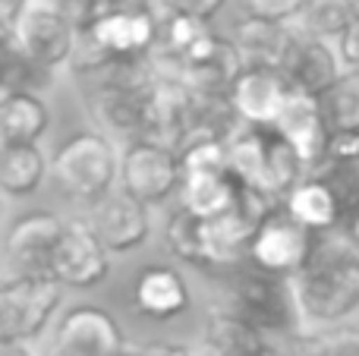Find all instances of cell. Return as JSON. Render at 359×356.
I'll return each instance as SVG.
<instances>
[{
    "label": "cell",
    "mask_w": 359,
    "mask_h": 356,
    "mask_svg": "<svg viewBox=\"0 0 359 356\" xmlns=\"http://www.w3.org/2000/svg\"><path fill=\"white\" fill-rule=\"evenodd\" d=\"M299 334L328 331L359 313V252L341 233L318 240L303 271L290 278Z\"/></svg>",
    "instance_id": "cell-1"
},
{
    "label": "cell",
    "mask_w": 359,
    "mask_h": 356,
    "mask_svg": "<svg viewBox=\"0 0 359 356\" xmlns=\"http://www.w3.org/2000/svg\"><path fill=\"white\" fill-rule=\"evenodd\" d=\"M158 73L151 57H123L114 60L98 76L95 88L88 92V117L95 130L107 132L111 139H139L145 123V107L151 92L158 88Z\"/></svg>",
    "instance_id": "cell-2"
},
{
    "label": "cell",
    "mask_w": 359,
    "mask_h": 356,
    "mask_svg": "<svg viewBox=\"0 0 359 356\" xmlns=\"http://www.w3.org/2000/svg\"><path fill=\"white\" fill-rule=\"evenodd\" d=\"M50 177L76 205H98L120 186V149L107 132L86 130L69 136L50 158Z\"/></svg>",
    "instance_id": "cell-3"
},
{
    "label": "cell",
    "mask_w": 359,
    "mask_h": 356,
    "mask_svg": "<svg viewBox=\"0 0 359 356\" xmlns=\"http://www.w3.org/2000/svg\"><path fill=\"white\" fill-rule=\"evenodd\" d=\"M230 170L236 180L274 196L278 202H284L287 193L309 174L299 151L278 126L252 123H243L230 136Z\"/></svg>",
    "instance_id": "cell-4"
},
{
    "label": "cell",
    "mask_w": 359,
    "mask_h": 356,
    "mask_svg": "<svg viewBox=\"0 0 359 356\" xmlns=\"http://www.w3.org/2000/svg\"><path fill=\"white\" fill-rule=\"evenodd\" d=\"M57 278H6L0 287V338L38 341L63 306Z\"/></svg>",
    "instance_id": "cell-5"
},
{
    "label": "cell",
    "mask_w": 359,
    "mask_h": 356,
    "mask_svg": "<svg viewBox=\"0 0 359 356\" xmlns=\"http://www.w3.org/2000/svg\"><path fill=\"white\" fill-rule=\"evenodd\" d=\"M180 186H183L180 151L142 136L120 145V189L155 208L180 196Z\"/></svg>",
    "instance_id": "cell-6"
},
{
    "label": "cell",
    "mask_w": 359,
    "mask_h": 356,
    "mask_svg": "<svg viewBox=\"0 0 359 356\" xmlns=\"http://www.w3.org/2000/svg\"><path fill=\"white\" fill-rule=\"evenodd\" d=\"M316 246H318L316 231H309L284 205H278L268 214L265 224L255 231L246 259L259 271H268V275H278V278H293L297 271L306 268Z\"/></svg>",
    "instance_id": "cell-7"
},
{
    "label": "cell",
    "mask_w": 359,
    "mask_h": 356,
    "mask_svg": "<svg viewBox=\"0 0 359 356\" xmlns=\"http://www.w3.org/2000/svg\"><path fill=\"white\" fill-rule=\"evenodd\" d=\"M224 303L233 306L236 313H243L246 319H252L268 334H284L299 328V313H297V300H293L290 278H278L255 268L249 275H243L227 290Z\"/></svg>",
    "instance_id": "cell-8"
},
{
    "label": "cell",
    "mask_w": 359,
    "mask_h": 356,
    "mask_svg": "<svg viewBox=\"0 0 359 356\" xmlns=\"http://www.w3.org/2000/svg\"><path fill=\"white\" fill-rule=\"evenodd\" d=\"M67 221L54 212H29L6 231V278H54V252Z\"/></svg>",
    "instance_id": "cell-9"
},
{
    "label": "cell",
    "mask_w": 359,
    "mask_h": 356,
    "mask_svg": "<svg viewBox=\"0 0 359 356\" xmlns=\"http://www.w3.org/2000/svg\"><path fill=\"white\" fill-rule=\"evenodd\" d=\"M111 249L101 243L86 214L67 221L54 252V278L67 290H95L111 278Z\"/></svg>",
    "instance_id": "cell-10"
},
{
    "label": "cell",
    "mask_w": 359,
    "mask_h": 356,
    "mask_svg": "<svg viewBox=\"0 0 359 356\" xmlns=\"http://www.w3.org/2000/svg\"><path fill=\"white\" fill-rule=\"evenodd\" d=\"M126 350L120 322L92 303L69 306L54 328V353L60 356H126Z\"/></svg>",
    "instance_id": "cell-11"
},
{
    "label": "cell",
    "mask_w": 359,
    "mask_h": 356,
    "mask_svg": "<svg viewBox=\"0 0 359 356\" xmlns=\"http://www.w3.org/2000/svg\"><path fill=\"white\" fill-rule=\"evenodd\" d=\"M4 32H16L19 44L54 73L69 67L76 38H79V29L63 16V10L54 0H32V6L19 19L16 29H4Z\"/></svg>",
    "instance_id": "cell-12"
},
{
    "label": "cell",
    "mask_w": 359,
    "mask_h": 356,
    "mask_svg": "<svg viewBox=\"0 0 359 356\" xmlns=\"http://www.w3.org/2000/svg\"><path fill=\"white\" fill-rule=\"evenodd\" d=\"M88 224L101 237V243L111 249V256H130L142 249L151 237V205L139 202L126 189H114L98 205L86 208Z\"/></svg>",
    "instance_id": "cell-13"
},
{
    "label": "cell",
    "mask_w": 359,
    "mask_h": 356,
    "mask_svg": "<svg viewBox=\"0 0 359 356\" xmlns=\"http://www.w3.org/2000/svg\"><path fill=\"white\" fill-rule=\"evenodd\" d=\"M243 67H246V60H243L240 48L233 44V38L227 32L211 29L198 41V48L183 57L177 79L196 95H230Z\"/></svg>",
    "instance_id": "cell-14"
},
{
    "label": "cell",
    "mask_w": 359,
    "mask_h": 356,
    "mask_svg": "<svg viewBox=\"0 0 359 356\" xmlns=\"http://www.w3.org/2000/svg\"><path fill=\"white\" fill-rule=\"evenodd\" d=\"M196 132V92L174 76H161L145 107L142 139L180 151Z\"/></svg>",
    "instance_id": "cell-15"
},
{
    "label": "cell",
    "mask_w": 359,
    "mask_h": 356,
    "mask_svg": "<svg viewBox=\"0 0 359 356\" xmlns=\"http://www.w3.org/2000/svg\"><path fill=\"white\" fill-rule=\"evenodd\" d=\"M290 95L293 85L287 82L284 69L259 67V63H246L240 79L230 88V101H233L236 114L243 117V123L252 126H278Z\"/></svg>",
    "instance_id": "cell-16"
},
{
    "label": "cell",
    "mask_w": 359,
    "mask_h": 356,
    "mask_svg": "<svg viewBox=\"0 0 359 356\" xmlns=\"http://www.w3.org/2000/svg\"><path fill=\"white\" fill-rule=\"evenodd\" d=\"M274 350L268 344V331L252 319L236 313L233 306H211L205 313L198 331V353L202 356H265Z\"/></svg>",
    "instance_id": "cell-17"
},
{
    "label": "cell",
    "mask_w": 359,
    "mask_h": 356,
    "mask_svg": "<svg viewBox=\"0 0 359 356\" xmlns=\"http://www.w3.org/2000/svg\"><path fill=\"white\" fill-rule=\"evenodd\" d=\"M158 29L161 22L155 6H139V10L114 6L88 32L114 60H123V57H151L158 44Z\"/></svg>",
    "instance_id": "cell-18"
},
{
    "label": "cell",
    "mask_w": 359,
    "mask_h": 356,
    "mask_svg": "<svg viewBox=\"0 0 359 356\" xmlns=\"http://www.w3.org/2000/svg\"><path fill=\"white\" fill-rule=\"evenodd\" d=\"M280 69H284L287 82L293 85V92L322 98L341 79L344 63L334 41H322V38H309L297 32V38L290 44V54H287Z\"/></svg>",
    "instance_id": "cell-19"
},
{
    "label": "cell",
    "mask_w": 359,
    "mask_h": 356,
    "mask_svg": "<svg viewBox=\"0 0 359 356\" xmlns=\"http://www.w3.org/2000/svg\"><path fill=\"white\" fill-rule=\"evenodd\" d=\"M278 130L287 136V142L299 151L306 170H318L328 158V142H331V123L325 117L322 98L293 92L287 101L284 114L278 120Z\"/></svg>",
    "instance_id": "cell-20"
},
{
    "label": "cell",
    "mask_w": 359,
    "mask_h": 356,
    "mask_svg": "<svg viewBox=\"0 0 359 356\" xmlns=\"http://www.w3.org/2000/svg\"><path fill=\"white\" fill-rule=\"evenodd\" d=\"M136 313L151 322H170L192 306V290L186 278L170 265H149L139 271L133 287Z\"/></svg>",
    "instance_id": "cell-21"
},
{
    "label": "cell",
    "mask_w": 359,
    "mask_h": 356,
    "mask_svg": "<svg viewBox=\"0 0 359 356\" xmlns=\"http://www.w3.org/2000/svg\"><path fill=\"white\" fill-rule=\"evenodd\" d=\"M227 35L233 38V44L240 48V54L246 63L284 67L287 54H290V44H293V38H297V25L246 13V16L233 19Z\"/></svg>",
    "instance_id": "cell-22"
},
{
    "label": "cell",
    "mask_w": 359,
    "mask_h": 356,
    "mask_svg": "<svg viewBox=\"0 0 359 356\" xmlns=\"http://www.w3.org/2000/svg\"><path fill=\"white\" fill-rule=\"evenodd\" d=\"M280 205L316 233L337 231L344 221L341 199H337V193L331 189V183L325 180V177H318L316 170H309V174L287 193V199L280 202Z\"/></svg>",
    "instance_id": "cell-23"
},
{
    "label": "cell",
    "mask_w": 359,
    "mask_h": 356,
    "mask_svg": "<svg viewBox=\"0 0 359 356\" xmlns=\"http://www.w3.org/2000/svg\"><path fill=\"white\" fill-rule=\"evenodd\" d=\"M50 130V107L41 92L6 88L0 95V142H41Z\"/></svg>",
    "instance_id": "cell-24"
},
{
    "label": "cell",
    "mask_w": 359,
    "mask_h": 356,
    "mask_svg": "<svg viewBox=\"0 0 359 356\" xmlns=\"http://www.w3.org/2000/svg\"><path fill=\"white\" fill-rule=\"evenodd\" d=\"M50 158L41 142H6L0 149V186L10 199H29L44 186Z\"/></svg>",
    "instance_id": "cell-25"
},
{
    "label": "cell",
    "mask_w": 359,
    "mask_h": 356,
    "mask_svg": "<svg viewBox=\"0 0 359 356\" xmlns=\"http://www.w3.org/2000/svg\"><path fill=\"white\" fill-rule=\"evenodd\" d=\"M236 193H240V180L233 177V170H227V174H186L183 186H180V205L198 218L211 221L233 208Z\"/></svg>",
    "instance_id": "cell-26"
},
{
    "label": "cell",
    "mask_w": 359,
    "mask_h": 356,
    "mask_svg": "<svg viewBox=\"0 0 359 356\" xmlns=\"http://www.w3.org/2000/svg\"><path fill=\"white\" fill-rule=\"evenodd\" d=\"M356 19L353 4L350 0H306L303 13L297 16V32L309 38H322V41H334L350 29Z\"/></svg>",
    "instance_id": "cell-27"
},
{
    "label": "cell",
    "mask_w": 359,
    "mask_h": 356,
    "mask_svg": "<svg viewBox=\"0 0 359 356\" xmlns=\"http://www.w3.org/2000/svg\"><path fill=\"white\" fill-rule=\"evenodd\" d=\"M54 69L38 63L29 50L19 44L16 32H4V92L6 88H29V92H41L54 85Z\"/></svg>",
    "instance_id": "cell-28"
},
{
    "label": "cell",
    "mask_w": 359,
    "mask_h": 356,
    "mask_svg": "<svg viewBox=\"0 0 359 356\" xmlns=\"http://www.w3.org/2000/svg\"><path fill=\"white\" fill-rule=\"evenodd\" d=\"M164 243L180 262L192 268H208V252H205V218L186 212L183 205L168 218L164 227Z\"/></svg>",
    "instance_id": "cell-29"
},
{
    "label": "cell",
    "mask_w": 359,
    "mask_h": 356,
    "mask_svg": "<svg viewBox=\"0 0 359 356\" xmlns=\"http://www.w3.org/2000/svg\"><path fill=\"white\" fill-rule=\"evenodd\" d=\"M322 107L331 123V132H344V130L359 132V73L344 69L341 79L322 95Z\"/></svg>",
    "instance_id": "cell-30"
},
{
    "label": "cell",
    "mask_w": 359,
    "mask_h": 356,
    "mask_svg": "<svg viewBox=\"0 0 359 356\" xmlns=\"http://www.w3.org/2000/svg\"><path fill=\"white\" fill-rule=\"evenodd\" d=\"M180 164L186 174H227L230 170V139L192 136L180 149Z\"/></svg>",
    "instance_id": "cell-31"
},
{
    "label": "cell",
    "mask_w": 359,
    "mask_h": 356,
    "mask_svg": "<svg viewBox=\"0 0 359 356\" xmlns=\"http://www.w3.org/2000/svg\"><path fill=\"white\" fill-rule=\"evenodd\" d=\"M290 356H359V328L306 331Z\"/></svg>",
    "instance_id": "cell-32"
},
{
    "label": "cell",
    "mask_w": 359,
    "mask_h": 356,
    "mask_svg": "<svg viewBox=\"0 0 359 356\" xmlns=\"http://www.w3.org/2000/svg\"><path fill=\"white\" fill-rule=\"evenodd\" d=\"M111 63H114V57L101 48L98 38H95L88 29H79V38H76V50H73V60H69V69H73V73H79V76H101L107 67H111Z\"/></svg>",
    "instance_id": "cell-33"
},
{
    "label": "cell",
    "mask_w": 359,
    "mask_h": 356,
    "mask_svg": "<svg viewBox=\"0 0 359 356\" xmlns=\"http://www.w3.org/2000/svg\"><path fill=\"white\" fill-rule=\"evenodd\" d=\"M63 10V16L76 25V29H92L104 13L114 10V0H54Z\"/></svg>",
    "instance_id": "cell-34"
},
{
    "label": "cell",
    "mask_w": 359,
    "mask_h": 356,
    "mask_svg": "<svg viewBox=\"0 0 359 356\" xmlns=\"http://www.w3.org/2000/svg\"><path fill=\"white\" fill-rule=\"evenodd\" d=\"M243 4H246V13H255V16L278 19V22H297L306 0H243Z\"/></svg>",
    "instance_id": "cell-35"
},
{
    "label": "cell",
    "mask_w": 359,
    "mask_h": 356,
    "mask_svg": "<svg viewBox=\"0 0 359 356\" xmlns=\"http://www.w3.org/2000/svg\"><path fill=\"white\" fill-rule=\"evenodd\" d=\"M158 10H170V13H189L198 19H217L227 6V0H155Z\"/></svg>",
    "instance_id": "cell-36"
},
{
    "label": "cell",
    "mask_w": 359,
    "mask_h": 356,
    "mask_svg": "<svg viewBox=\"0 0 359 356\" xmlns=\"http://www.w3.org/2000/svg\"><path fill=\"white\" fill-rule=\"evenodd\" d=\"M325 161H359V132L356 130L331 132L328 158Z\"/></svg>",
    "instance_id": "cell-37"
},
{
    "label": "cell",
    "mask_w": 359,
    "mask_h": 356,
    "mask_svg": "<svg viewBox=\"0 0 359 356\" xmlns=\"http://www.w3.org/2000/svg\"><path fill=\"white\" fill-rule=\"evenodd\" d=\"M337 54H341L344 69H353V73H359V16L350 22V29L337 38Z\"/></svg>",
    "instance_id": "cell-38"
},
{
    "label": "cell",
    "mask_w": 359,
    "mask_h": 356,
    "mask_svg": "<svg viewBox=\"0 0 359 356\" xmlns=\"http://www.w3.org/2000/svg\"><path fill=\"white\" fill-rule=\"evenodd\" d=\"M29 6H32V0H0V25L4 29H16Z\"/></svg>",
    "instance_id": "cell-39"
},
{
    "label": "cell",
    "mask_w": 359,
    "mask_h": 356,
    "mask_svg": "<svg viewBox=\"0 0 359 356\" xmlns=\"http://www.w3.org/2000/svg\"><path fill=\"white\" fill-rule=\"evenodd\" d=\"M142 350H145V356H202L198 350H192V347L174 344V341H151Z\"/></svg>",
    "instance_id": "cell-40"
},
{
    "label": "cell",
    "mask_w": 359,
    "mask_h": 356,
    "mask_svg": "<svg viewBox=\"0 0 359 356\" xmlns=\"http://www.w3.org/2000/svg\"><path fill=\"white\" fill-rule=\"evenodd\" d=\"M0 356H38L35 341H13L0 338Z\"/></svg>",
    "instance_id": "cell-41"
},
{
    "label": "cell",
    "mask_w": 359,
    "mask_h": 356,
    "mask_svg": "<svg viewBox=\"0 0 359 356\" xmlns=\"http://www.w3.org/2000/svg\"><path fill=\"white\" fill-rule=\"evenodd\" d=\"M337 233H341L344 240H347L350 246H353V249L359 252V208L353 214H347V218L341 221V227H337Z\"/></svg>",
    "instance_id": "cell-42"
},
{
    "label": "cell",
    "mask_w": 359,
    "mask_h": 356,
    "mask_svg": "<svg viewBox=\"0 0 359 356\" xmlns=\"http://www.w3.org/2000/svg\"><path fill=\"white\" fill-rule=\"evenodd\" d=\"M114 6H126V10H139V6H155V0H114Z\"/></svg>",
    "instance_id": "cell-43"
},
{
    "label": "cell",
    "mask_w": 359,
    "mask_h": 356,
    "mask_svg": "<svg viewBox=\"0 0 359 356\" xmlns=\"http://www.w3.org/2000/svg\"><path fill=\"white\" fill-rule=\"evenodd\" d=\"M126 356H145V350H142V347H139V350H133V347H130V350H126Z\"/></svg>",
    "instance_id": "cell-44"
},
{
    "label": "cell",
    "mask_w": 359,
    "mask_h": 356,
    "mask_svg": "<svg viewBox=\"0 0 359 356\" xmlns=\"http://www.w3.org/2000/svg\"><path fill=\"white\" fill-rule=\"evenodd\" d=\"M350 4H353V13H356V16H359V0H350Z\"/></svg>",
    "instance_id": "cell-45"
},
{
    "label": "cell",
    "mask_w": 359,
    "mask_h": 356,
    "mask_svg": "<svg viewBox=\"0 0 359 356\" xmlns=\"http://www.w3.org/2000/svg\"><path fill=\"white\" fill-rule=\"evenodd\" d=\"M265 356H284V353H278V350H268Z\"/></svg>",
    "instance_id": "cell-46"
},
{
    "label": "cell",
    "mask_w": 359,
    "mask_h": 356,
    "mask_svg": "<svg viewBox=\"0 0 359 356\" xmlns=\"http://www.w3.org/2000/svg\"><path fill=\"white\" fill-rule=\"evenodd\" d=\"M50 356H60V353H50Z\"/></svg>",
    "instance_id": "cell-47"
}]
</instances>
